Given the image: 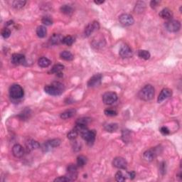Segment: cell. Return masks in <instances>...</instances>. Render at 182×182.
I'll list each match as a JSON object with an SVG mask.
<instances>
[{"instance_id":"6da1fadb","label":"cell","mask_w":182,"mask_h":182,"mask_svg":"<svg viewBox=\"0 0 182 182\" xmlns=\"http://www.w3.org/2000/svg\"><path fill=\"white\" fill-rule=\"evenodd\" d=\"M65 91L63 84L60 82H54L50 85H47L44 87V91L48 95L52 96H59L62 95Z\"/></svg>"},{"instance_id":"7a4b0ae2","label":"cell","mask_w":182,"mask_h":182,"mask_svg":"<svg viewBox=\"0 0 182 182\" xmlns=\"http://www.w3.org/2000/svg\"><path fill=\"white\" fill-rule=\"evenodd\" d=\"M155 95V90L152 85H146L139 92L138 96L144 101H149L153 99Z\"/></svg>"},{"instance_id":"3957f363","label":"cell","mask_w":182,"mask_h":182,"mask_svg":"<svg viewBox=\"0 0 182 182\" xmlns=\"http://www.w3.org/2000/svg\"><path fill=\"white\" fill-rule=\"evenodd\" d=\"M9 95L14 100H19L23 97L24 91L19 84H13L9 88Z\"/></svg>"},{"instance_id":"277c9868","label":"cell","mask_w":182,"mask_h":182,"mask_svg":"<svg viewBox=\"0 0 182 182\" xmlns=\"http://www.w3.org/2000/svg\"><path fill=\"white\" fill-rule=\"evenodd\" d=\"M82 138L85 141L88 145L92 146L94 144L96 137V131L95 130H89L88 129H86L80 134Z\"/></svg>"},{"instance_id":"5b68a950","label":"cell","mask_w":182,"mask_h":182,"mask_svg":"<svg viewBox=\"0 0 182 182\" xmlns=\"http://www.w3.org/2000/svg\"><path fill=\"white\" fill-rule=\"evenodd\" d=\"M166 29L169 32L175 33L177 32L181 29V23L178 20H169L164 24Z\"/></svg>"},{"instance_id":"8992f818","label":"cell","mask_w":182,"mask_h":182,"mask_svg":"<svg viewBox=\"0 0 182 182\" xmlns=\"http://www.w3.org/2000/svg\"><path fill=\"white\" fill-rule=\"evenodd\" d=\"M117 99H118V96L114 92H107L103 95V102L104 104L107 105L114 104Z\"/></svg>"},{"instance_id":"52a82bcc","label":"cell","mask_w":182,"mask_h":182,"mask_svg":"<svg viewBox=\"0 0 182 182\" xmlns=\"http://www.w3.org/2000/svg\"><path fill=\"white\" fill-rule=\"evenodd\" d=\"M100 29V23L98 21H94L93 22L88 23L84 30V36L85 37H89L93 32L98 30Z\"/></svg>"},{"instance_id":"ba28073f","label":"cell","mask_w":182,"mask_h":182,"mask_svg":"<svg viewBox=\"0 0 182 182\" xmlns=\"http://www.w3.org/2000/svg\"><path fill=\"white\" fill-rule=\"evenodd\" d=\"M119 21L122 26H130L134 23V19L132 16L129 14H122L119 17Z\"/></svg>"},{"instance_id":"9c48e42d","label":"cell","mask_w":182,"mask_h":182,"mask_svg":"<svg viewBox=\"0 0 182 182\" xmlns=\"http://www.w3.org/2000/svg\"><path fill=\"white\" fill-rule=\"evenodd\" d=\"M102 79H103V76H102V74L100 73L95 74V75L92 76V77L88 80V81L87 83L88 87L89 88L97 87V86H98L101 84Z\"/></svg>"},{"instance_id":"30bf717a","label":"cell","mask_w":182,"mask_h":182,"mask_svg":"<svg viewBox=\"0 0 182 182\" xmlns=\"http://www.w3.org/2000/svg\"><path fill=\"white\" fill-rule=\"evenodd\" d=\"M60 143H61V141L59 139H53V140H48L46 142H45L43 149L46 152L49 151V150H52V149L59 147Z\"/></svg>"},{"instance_id":"8fae6325","label":"cell","mask_w":182,"mask_h":182,"mask_svg":"<svg viewBox=\"0 0 182 182\" xmlns=\"http://www.w3.org/2000/svg\"><path fill=\"white\" fill-rule=\"evenodd\" d=\"M67 177L72 181H74L78 177L77 166L73 164H70L67 167Z\"/></svg>"},{"instance_id":"7c38bea8","label":"cell","mask_w":182,"mask_h":182,"mask_svg":"<svg viewBox=\"0 0 182 182\" xmlns=\"http://www.w3.org/2000/svg\"><path fill=\"white\" fill-rule=\"evenodd\" d=\"M113 167L120 169H125L128 167V162H127L125 159L121 156L115 157L113 161Z\"/></svg>"},{"instance_id":"4fadbf2b","label":"cell","mask_w":182,"mask_h":182,"mask_svg":"<svg viewBox=\"0 0 182 182\" xmlns=\"http://www.w3.org/2000/svg\"><path fill=\"white\" fill-rule=\"evenodd\" d=\"M119 54L123 58H130L132 56V50L128 45L124 44L121 46L120 51H119Z\"/></svg>"},{"instance_id":"5bb4252c","label":"cell","mask_w":182,"mask_h":182,"mask_svg":"<svg viewBox=\"0 0 182 182\" xmlns=\"http://www.w3.org/2000/svg\"><path fill=\"white\" fill-rule=\"evenodd\" d=\"M172 95V91L169 88H164L162 90L161 93H159V96L157 98V102L159 103H162L165 100H167L169 97H171Z\"/></svg>"},{"instance_id":"9a60e30c","label":"cell","mask_w":182,"mask_h":182,"mask_svg":"<svg viewBox=\"0 0 182 182\" xmlns=\"http://www.w3.org/2000/svg\"><path fill=\"white\" fill-rule=\"evenodd\" d=\"M92 46L95 48V49H99V48H103L105 45V41L103 39V36H98L95 37L92 42Z\"/></svg>"},{"instance_id":"2e32d148","label":"cell","mask_w":182,"mask_h":182,"mask_svg":"<svg viewBox=\"0 0 182 182\" xmlns=\"http://www.w3.org/2000/svg\"><path fill=\"white\" fill-rule=\"evenodd\" d=\"M25 60H26L25 56L21 54H14L12 56H11V63L16 66H19L23 64V63L25 62Z\"/></svg>"},{"instance_id":"e0dca14e","label":"cell","mask_w":182,"mask_h":182,"mask_svg":"<svg viewBox=\"0 0 182 182\" xmlns=\"http://www.w3.org/2000/svg\"><path fill=\"white\" fill-rule=\"evenodd\" d=\"M12 154L16 158H21L24 154V149L19 144H16L12 147Z\"/></svg>"},{"instance_id":"ac0fdd59","label":"cell","mask_w":182,"mask_h":182,"mask_svg":"<svg viewBox=\"0 0 182 182\" xmlns=\"http://www.w3.org/2000/svg\"><path fill=\"white\" fill-rule=\"evenodd\" d=\"M156 155V152L155 149H150V150H147L144 153V158L148 162L153 161Z\"/></svg>"},{"instance_id":"d6986e66","label":"cell","mask_w":182,"mask_h":182,"mask_svg":"<svg viewBox=\"0 0 182 182\" xmlns=\"http://www.w3.org/2000/svg\"><path fill=\"white\" fill-rule=\"evenodd\" d=\"M159 15L162 19H167L168 21L171 20V19L173 17V13H172L171 10H170L168 8H164V9H162L159 12Z\"/></svg>"},{"instance_id":"ffe728a7","label":"cell","mask_w":182,"mask_h":182,"mask_svg":"<svg viewBox=\"0 0 182 182\" xmlns=\"http://www.w3.org/2000/svg\"><path fill=\"white\" fill-rule=\"evenodd\" d=\"M63 37L60 34H54L49 39V42L52 45H58L62 43Z\"/></svg>"},{"instance_id":"44dd1931","label":"cell","mask_w":182,"mask_h":182,"mask_svg":"<svg viewBox=\"0 0 182 182\" xmlns=\"http://www.w3.org/2000/svg\"><path fill=\"white\" fill-rule=\"evenodd\" d=\"M76 114V109H69L67 110L64 111L60 114V118L63 120H67V119L71 118L73 116H75Z\"/></svg>"},{"instance_id":"7402d4cb","label":"cell","mask_w":182,"mask_h":182,"mask_svg":"<svg viewBox=\"0 0 182 182\" xmlns=\"http://www.w3.org/2000/svg\"><path fill=\"white\" fill-rule=\"evenodd\" d=\"M39 148H40V144L34 140H29L26 143L27 151H32V150H37Z\"/></svg>"},{"instance_id":"603a6c76","label":"cell","mask_w":182,"mask_h":182,"mask_svg":"<svg viewBox=\"0 0 182 182\" xmlns=\"http://www.w3.org/2000/svg\"><path fill=\"white\" fill-rule=\"evenodd\" d=\"M64 69V66L62 65V64H56L53 66V68H51V70H50V72L51 73H54L56 74L58 76H63L62 74V70Z\"/></svg>"},{"instance_id":"cb8c5ba5","label":"cell","mask_w":182,"mask_h":182,"mask_svg":"<svg viewBox=\"0 0 182 182\" xmlns=\"http://www.w3.org/2000/svg\"><path fill=\"white\" fill-rule=\"evenodd\" d=\"M60 57L62 59L67 60V61H70L73 60L74 58V56L71 52L68 51H63L60 54Z\"/></svg>"},{"instance_id":"d4e9b609","label":"cell","mask_w":182,"mask_h":182,"mask_svg":"<svg viewBox=\"0 0 182 182\" xmlns=\"http://www.w3.org/2000/svg\"><path fill=\"white\" fill-rule=\"evenodd\" d=\"M51 63V61L46 57H42L38 60V64L40 67L42 68H47L48 67Z\"/></svg>"},{"instance_id":"484cf974","label":"cell","mask_w":182,"mask_h":182,"mask_svg":"<svg viewBox=\"0 0 182 182\" xmlns=\"http://www.w3.org/2000/svg\"><path fill=\"white\" fill-rule=\"evenodd\" d=\"M60 11H61L63 14H66V15H70L73 12V7L68 5H64L61 6V7H60Z\"/></svg>"},{"instance_id":"4316f807","label":"cell","mask_w":182,"mask_h":182,"mask_svg":"<svg viewBox=\"0 0 182 182\" xmlns=\"http://www.w3.org/2000/svg\"><path fill=\"white\" fill-rule=\"evenodd\" d=\"M104 129L108 132H115L118 129V125L117 123H109L105 125Z\"/></svg>"},{"instance_id":"83f0119b","label":"cell","mask_w":182,"mask_h":182,"mask_svg":"<svg viewBox=\"0 0 182 182\" xmlns=\"http://www.w3.org/2000/svg\"><path fill=\"white\" fill-rule=\"evenodd\" d=\"M36 34L39 38H44L47 34L46 28L44 26H39L36 29Z\"/></svg>"},{"instance_id":"f1b7e54d","label":"cell","mask_w":182,"mask_h":182,"mask_svg":"<svg viewBox=\"0 0 182 182\" xmlns=\"http://www.w3.org/2000/svg\"><path fill=\"white\" fill-rule=\"evenodd\" d=\"M26 1H22V0H15L11 2V5L12 7L16 9H20L21 8L24 7L26 5Z\"/></svg>"},{"instance_id":"f546056e","label":"cell","mask_w":182,"mask_h":182,"mask_svg":"<svg viewBox=\"0 0 182 182\" xmlns=\"http://www.w3.org/2000/svg\"><path fill=\"white\" fill-rule=\"evenodd\" d=\"M138 56L140 58L144 60H148L150 58V56H151V54L147 50H140L137 53Z\"/></svg>"},{"instance_id":"4dcf8cb0","label":"cell","mask_w":182,"mask_h":182,"mask_svg":"<svg viewBox=\"0 0 182 182\" xmlns=\"http://www.w3.org/2000/svg\"><path fill=\"white\" fill-rule=\"evenodd\" d=\"M75 42V39L73 38L72 36H66L63 37L62 41V44L66 45L68 46H70L73 44V43Z\"/></svg>"},{"instance_id":"1f68e13d","label":"cell","mask_w":182,"mask_h":182,"mask_svg":"<svg viewBox=\"0 0 182 182\" xmlns=\"http://www.w3.org/2000/svg\"><path fill=\"white\" fill-rule=\"evenodd\" d=\"M88 159L85 156H78L77 158V165L78 167H83L87 164Z\"/></svg>"},{"instance_id":"d6a6232c","label":"cell","mask_w":182,"mask_h":182,"mask_svg":"<svg viewBox=\"0 0 182 182\" xmlns=\"http://www.w3.org/2000/svg\"><path fill=\"white\" fill-rule=\"evenodd\" d=\"M131 133L129 130H123L122 132V139L125 143H128L131 140Z\"/></svg>"},{"instance_id":"836d02e7","label":"cell","mask_w":182,"mask_h":182,"mask_svg":"<svg viewBox=\"0 0 182 182\" xmlns=\"http://www.w3.org/2000/svg\"><path fill=\"white\" fill-rule=\"evenodd\" d=\"M145 6L146 5L144 2H138L136 4V7H135V9H134V11H135V12H137V13L143 12L144 9H145Z\"/></svg>"},{"instance_id":"e575fe53","label":"cell","mask_w":182,"mask_h":182,"mask_svg":"<svg viewBox=\"0 0 182 182\" xmlns=\"http://www.w3.org/2000/svg\"><path fill=\"white\" fill-rule=\"evenodd\" d=\"M91 122V118L89 117H81V118L78 119L76 120V124H79V125H83L87 126L89 124V122Z\"/></svg>"},{"instance_id":"d590c367","label":"cell","mask_w":182,"mask_h":182,"mask_svg":"<svg viewBox=\"0 0 182 182\" xmlns=\"http://www.w3.org/2000/svg\"><path fill=\"white\" fill-rule=\"evenodd\" d=\"M78 134H78V131L76 130L75 128H74L73 130H70V132L68 133L67 137H68V139H69V140H75L76 137H77Z\"/></svg>"},{"instance_id":"8d00e7d4","label":"cell","mask_w":182,"mask_h":182,"mask_svg":"<svg viewBox=\"0 0 182 182\" xmlns=\"http://www.w3.org/2000/svg\"><path fill=\"white\" fill-rule=\"evenodd\" d=\"M115 179H116L117 181L122 182V181H125L126 178H125V175L123 174L122 171H117L116 173V174H115Z\"/></svg>"},{"instance_id":"74e56055","label":"cell","mask_w":182,"mask_h":182,"mask_svg":"<svg viewBox=\"0 0 182 182\" xmlns=\"http://www.w3.org/2000/svg\"><path fill=\"white\" fill-rule=\"evenodd\" d=\"M104 113L105 114V115H107V116H109V117H114V116H116L117 115V110L110 108L105 110Z\"/></svg>"},{"instance_id":"f35d334b","label":"cell","mask_w":182,"mask_h":182,"mask_svg":"<svg viewBox=\"0 0 182 182\" xmlns=\"http://www.w3.org/2000/svg\"><path fill=\"white\" fill-rule=\"evenodd\" d=\"M42 22L43 24L46 25V26H51L53 24L52 19L49 17H44L42 19Z\"/></svg>"},{"instance_id":"ab89813d","label":"cell","mask_w":182,"mask_h":182,"mask_svg":"<svg viewBox=\"0 0 182 182\" xmlns=\"http://www.w3.org/2000/svg\"><path fill=\"white\" fill-rule=\"evenodd\" d=\"M11 35V30L9 29H8L6 27V28H4L2 31V36L4 39H8Z\"/></svg>"},{"instance_id":"60d3db41","label":"cell","mask_w":182,"mask_h":182,"mask_svg":"<svg viewBox=\"0 0 182 182\" xmlns=\"http://www.w3.org/2000/svg\"><path fill=\"white\" fill-rule=\"evenodd\" d=\"M54 181H59V182H66V181H71L69 178L67 176H64V177H60L56 178L54 179Z\"/></svg>"},{"instance_id":"b9f144b4","label":"cell","mask_w":182,"mask_h":182,"mask_svg":"<svg viewBox=\"0 0 182 182\" xmlns=\"http://www.w3.org/2000/svg\"><path fill=\"white\" fill-rule=\"evenodd\" d=\"M29 110H23L22 113H21L20 115H19V117H21V119H26L27 117H29Z\"/></svg>"},{"instance_id":"7bdbcfd3","label":"cell","mask_w":182,"mask_h":182,"mask_svg":"<svg viewBox=\"0 0 182 182\" xmlns=\"http://www.w3.org/2000/svg\"><path fill=\"white\" fill-rule=\"evenodd\" d=\"M160 132L162 134H164V135H168V134H170V131L169 129H168L167 127H162L160 129Z\"/></svg>"},{"instance_id":"ee69618b","label":"cell","mask_w":182,"mask_h":182,"mask_svg":"<svg viewBox=\"0 0 182 182\" xmlns=\"http://www.w3.org/2000/svg\"><path fill=\"white\" fill-rule=\"evenodd\" d=\"M73 147L74 151L78 152V151H79L80 150H81V144L78 143V142H74V144H73Z\"/></svg>"},{"instance_id":"f6af8a7d","label":"cell","mask_w":182,"mask_h":182,"mask_svg":"<svg viewBox=\"0 0 182 182\" xmlns=\"http://www.w3.org/2000/svg\"><path fill=\"white\" fill-rule=\"evenodd\" d=\"M159 4V1H155V0H154V1L151 2V3H150V6H151V7L153 8V9H155Z\"/></svg>"},{"instance_id":"bcb514c9","label":"cell","mask_w":182,"mask_h":182,"mask_svg":"<svg viewBox=\"0 0 182 182\" xmlns=\"http://www.w3.org/2000/svg\"><path fill=\"white\" fill-rule=\"evenodd\" d=\"M128 177H130V179L132 180V179H134V178H135L136 174H135V172H134V171H132L128 172Z\"/></svg>"},{"instance_id":"7dc6e473","label":"cell","mask_w":182,"mask_h":182,"mask_svg":"<svg viewBox=\"0 0 182 182\" xmlns=\"http://www.w3.org/2000/svg\"><path fill=\"white\" fill-rule=\"evenodd\" d=\"M105 2V1H95L94 2V3L96 4V5H102V4H103Z\"/></svg>"}]
</instances>
